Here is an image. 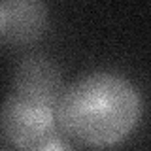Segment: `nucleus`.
Wrapping results in <instances>:
<instances>
[{"label": "nucleus", "mask_w": 151, "mask_h": 151, "mask_svg": "<svg viewBox=\"0 0 151 151\" xmlns=\"http://www.w3.org/2000/svg\"><path fill=\"white\" fill-rule=\"evenodd\" d=\"M28 151H72V149H70L66 140H63L57 134H51L45 140H42L40 144H36L34 147H30Z\"/></svg>", "instance_id": "nucleus-5"}, {"label": "nucleus", "mask_w": 151, "mask_h": 151, "mask_svg": "<svg viewBox=\"0 0 151 151\" xmlns=\"http://www.w3.org/2000/svg\"><path fill=\"white\" fill-rule=\"evenodd\" d=\"M57 104L9 91L0 106V136L17 149L28 151L55 134Z\"/></svg>", "instance_id": "nucleus-2"}, {"label": "nucleus", "mask_w": 151, "mask_h": 151, "mask_svg": "<svg viewBox=\"0 0 151 151\" xmlns=\"http://www.w3.org/2000/svg\"><path fill=\"white\" fill-rule=\"evenodd\" d=\"M49 8L42 0H0V45H30L45 32Z\"/></svg>", "instance_id": "nucleus-3"}, {"label": "nucleus", "mask_w": 151, "mask_h": 151, "mask_svg": "<svg viewBox=\"0 0 151 151\" xmlns=\"http://www.w3.org/2000/svg\"><path fill=\"white\" fill-rule=\"evenodd\" d=\"M9 91L59 104V98L64 91L59 64L44 53H30L23 57L13 70Z\"/></svg>", "instance_id": "nucleus-4"}, {"label": "nucleus", "mask_w": 151, "mask_h": 151, "mask_svg": "<svg viewBox=\"0 0 151 151\" xmlns=\"http://www.w3.org/2000/svg\"><path fill=\"white\" fill-rule=\"evenodd\" d=\"M144 100L134 83L115 72H91L64 87L57 125L93 147L123 142L142 119Z\"/></svg>", "instance_id": "nucleus-1"}, {"label": "nucleus", "mask_w": 151, "mask_h": 151, "mask_svg": "<svg viewBox=\"0 0 151 151\" xmlns=\"http://www.w3.org/2000/svg\"><path fill=\"white\" fill-rule=\"evenodd\" d=\"M0 151H12V149H0Z\"/></svg>", "instance_id": "nucleus-6"}]
</instances>
